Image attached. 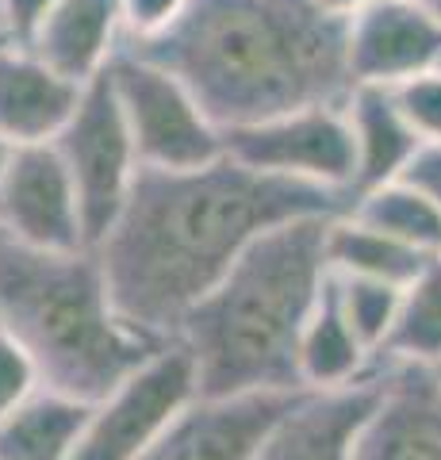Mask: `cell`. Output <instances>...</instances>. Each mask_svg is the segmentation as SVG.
I'll return each mask as SVG.
<instances>
[{
  "mask_svg": "<svg viewBox=\"0 0 441 460\" xmlns=\"http://www.w3.org/2000/svg\"><path fill=\"white\" fill-rule=\"evenodd\" d=\"M346 196L304 181H284L219 157L200 169H138L131 196L101 253L111 299L127 323L173 341L200 299L250 242L273 226L346 215Z\"/></svg>",
  "mask_w": 441,
  "mask_h": 460,
  "instance_id": "1",
  "label": "cell"
},
{
  "mask_svg": "<svg viewBox=\"0 0 441 460\" xmlns=\"http://www.w3.org/2000/svg\"><path fill=\"white\" fill-rule=\"evenodd\" d=\"M123 47L189 89L219 131L346 104V16L319 0H189L150 39Z\"/></svg>",
  "mask_w": 441,
  "mask_h": 460,
  "instance_id": "2",
  "label": "cell"
},
{
  "mask_svg": "<svg viewBox=\"0 0 441 460\" xmlns=\"http://www.w3.org/2000/svg\"><path fill=\"white\" fill-rule=\"evenodd\" d=\"M338 215L273 226L226 269L177 330L204 399L307 392L300 338L331 277L326 230Z\"/></svg>",
  "mask_w": 441,
  "mask_h": 460,
  "instance_id": "3",
  "label": "cell"
},
{
  "mask_svg": "<svg viewBox=\"0 0 441 460\" xmlns=\"http://www.w3.org/2000/svg\"><path fill=\"white\" fill-rule=\"evenodd\" d=\"M0 330L31 357L39 384L101 402L169 341L123 319L101 253L39 250L0 234Z\"/></svg>",
  "mask_w": 441,
  "mask_h": 460,
  "instance_id": "4",
  "label": "cell"
},
{
  "mask_svg": "<svg viewBox=\"0 0 441 460\" xmlns=\"http://www.w3.org/2000/svg\"><path fill=\"white\" fill-rule=\"evenodd\" d=\"M108 77L123 108L127 131L135 138L138 165L200 169L226 154L223 131L211 123L200 100L162 66L119 47L108 62Z\"/></svg>",
  "mask_w": 441,
  "mask_h": 460,
  "instance_id": "5",
  "label": "cell"
},
{
  "mask_svg": "<svg viewBox=\"0 0 441 460\" xmlns=\"http://www.w3.org/2000/svg\"><path fill=\"white\" fill-rule=\"evenodd\" d=\"M54 150L62 154L69 181L77 189L84 242L101 246L104 234L116 226L127 196H131V184L142 169L108 69L84 84L81 104L69 115L62 135L54 138Z\"/></svg>",
  "mask_w": 441,
  "mask_h": 460,
  "instance_id": "6",
  "label": "cell"
},
{
  "mask_svg": "<svg viewBox=\"0 0 441 460\" xmlns=\"http://www.w3.org/2000/svg\"><path fill=\"white\" fill-rule=\"evenodd\" d=\"M196 395L200 387L189 349L181 341L162 345L135 376L93 402L69 460H138Z\"/></svg>",
  "mask_w": 441,
  "mask_h": 460,
  "instance_id": "7",
  "label": "cell"
},
{
  "mask_svg": "<svg viewBox=\"0 0 441 460\" xmlns=\"http://www.w3.org/2000/svg\"><path fill=\"white\" fill-rule=\"evenodd\" d=\"M223 146L226 157L246 169L349 196L357 157H353V131L341 104L304 108L265 123L234 127V131H223Z\"/></svg>",
  "mask_w": 441,
  "mask_h": 460,
  "instance_id": "8",
  "label": "cell"
},
{
  "mask_svg": "<svg viewBox=\"0 0 441 460\" xmlns=\"http://www.w3.org/2000/svg\"><path fill=\"white\" fill-rule=\"evenodd\" d=\"M0 234L39 250L89 246L77 189L54 142L12 146L4 177H0Z\"/></svg>",
  "mask_w": 441,
  "mask_h": 460,
  "instance_id": "9",
  "label": "cell"
},
{
  "mask_svg": "<svg viewBox=\"0 0 441 460\" xmlns=\"http://www.w3.org/2000/svg\"><path fill=\"white\" fill-rule=\"evenodd\" d=\"M304 392H258L231 399L196 395L138 460H258L288 407Z\"/></svg>",
  "mask_w": 441,
  "mask_h": 460,
  "instance_id": "10",
  "label": "cell"
},
{
  "mask_svg": "<svg viewBox=\"0 0 441 460\" xmlns=\"http://www.w3.org/2000/svg\"><path fill=\"white\" fill-rule=\"evenodd\" d=\"M346 66L357 84H403L441 69V23L419 0H380L346 16Z\"/></svg>",
  "mask_w": 441,
  "mask_h": 460,
  "instance_id": "11",
  "label": "cell"
},
{
  "mask_svg": "<svg viewBox=\"0 0 441 460\" xmlns=\"http://www.w3.org/2000/svg\"><path fill=\"white\" fill-rule=\"evenodd\" d=\"M380 399L365 419L353 460H441V380L434 368H373Z\"/></svg>",
  "mask_w": 441,
  "mask_h": 460,
  "instance_id": "12",
  "label": "cell"
},
{
  "mask_svg": "<svg viewBox=\"0 0 441 460\" xmlns=\"http://www.w3.org/2000/svg\"><path fill=\"white\" fill-rule=\"evenodd\" d=\"M380 399V376L373 372L361 384L331 387V392H304L288 414L269 429L258 460H353L365 419Z\"/></svg>",
  "mask_w": 441,
  "mask_h": 460,
  "instance_id": "13",
  "label": "cell"
},
{
  "mask_svg": "<svg viewBox=\"0 0 441 460\" xmlns=\"http://www.w3.org/2000/svg\"><path fill=\"white\" fill-rule=\"evenodd\" d=\"M84 84L62 77L20 42H0V142H54L81 104Z\"/></svg>",
  "mask_w": 441,
  "mask_h": 460,
  "instance_id": "14",
  "label": "cell"
},
{
  "mask_svg": "<svg viewBox=\"0 0 441 460\" xmlns=\"http://www.w3.org/2000/svg\"><path fill=\"white\" fill-rule=\"evenodd\" d=\"M23 47L62 77L89 84L123 47V8L119 0H54Z\"/></svg>",
  "mask_w": 441,
  "mask_h": 460,
  "instance_id": "15",
  "label": "cell"
},
{
  "mask_svg": "<svg viewBox=\"0 0 441 460\" xmlns=\"http://www.w3.org/2000/svg\"><path fill=\"white\" fill-rule=\"evenodd\" d=\"M341 108H346L353 131V157H357L353 162V184L346 196L353 204L357 196L380 189V184L400 181L407 165L415 162V154L422 150V138L407 123L400 104H395L392 89H384V84H357Z\"/></svg>",
  "mask_w": 441,
  "mask_h": 460,
  "instance_id": "16",
  "label": "cell"
},
{
  "mask_svg": "<svg viewBox=\"0 0 441 460\" xmlns=\"http://www.w3.org/2000/svg\"><path fill=\"white\" fill-rule=\"evenodd\" d=\"M368 376H373V353L349 326L334 280L326 277L322 296L300 338V380L307 392H331V387H349Z\"/></svg>",
  "mask_w": 441,
  "mask_h": 460,
  "instance_id": "17",
  "label": "cell"
},
{
  "mask_svg": "<svg viewBox=\"0 0 441 460\" xmlns=\"http://www.w3.org/2000/svg\"><path fill=\"white\" fill-rule=\"evenodd\" d=\"M93 402L35 387L0 419V460H69Z\"/></svg>",
  "mask_w": 441,
  "mask_h": 460,
  "instance_id": "18",
  "label": "cell"
},
{
  "mask_svg": "<svg viewBox=\"0 0 441 460\" xmlns=\"http://www.w3.org/2000/svg\"><path fill=\"white\" fill-rule=\"evenodd\" d=\"M326 261H331V272H338V277H365V280L407 288L441 257L403 246L400 238L380 234V230L357 223L353 215H338V219H331V230H326Z\"/></svg>",
  "mask_w": 441,
  "mask_h": 460,
  "instance_id": "19",
  "label": "cell"
},
{
  "mask_svg": "<svg viewBox=\"0 0 441 460\" xmlns=\"http://www.w3.org/2000/svg\"><path fill=\"white\" fill-rule=\"evenodd\" d=\"M441 361V261H434L419 280H410L400 296V311L373 353V368L422 365L434 368Z\"/></svg>",
  "mask_w": 441,
  "mask_h": 460,
  "instance_id": "20",
  "label": "cell"
},
{
  "mask_svg": "<svg viewBox=\"0 0 441 460\" xmlns=\"http://www.w3.org/2000/svg\"><path fill=\"white\" fill-rule=\"evenodd\" d=\"M346 215L380 230V234L400 238L403 246H415L430 257H441V208L403 177L357 196Z\"/></svg>",
  "mask_w": 441,
  "mask_h": 460,
  "instance_id": "21",
  "label": "cell"
},
{
  "mask_svg": "<svg viewBox=\"0 0 441 460\" xmlns=\"http://www.w3.org/2000/svg\"><path fill=\"white\" fill-rule=\"evenodd\" d=\"M331 280H334L338 304L346 311L349 326L357 330V338L368 345V353H376L395 323L403 288L384 284V280H365V277H338V272H331Z\"/></svg>",
  "mask_w": 441,
  "mask_h": 460,
  "instance_id": "22",
  "label": "cell"
},
{
  "mask_svg": "<svg viewBox=\"0 0 441 460\" xmlns=\"http://www.w3.org/2000/svg\"><path fill=\"white\" fill-rule=\"evenodd\" d=\"M392 96L407 115V123L415 127V135L422 138V146L441 142V69L419 74L403 84H392Z\"/></svg>",
  "mask_w": 441,
  "mask_h": 460,
  "instance_id": "23",
  "label": "cell"
},
{
  "mask_svg": "<svg viewBox=\"0 0 441 460\" xmlns=\"http://www.w3.org/2000/svg\"><path fill=\"white\" fill-rule=\"evenodd\" d=\"M35 387H39V372L31 365V357L20 349L8 330H0V419L31 395Z\"/></svg>",
  "mask_w": 441,
  "mask_h": 460,
  "instance_id": "24",
  "label": "cell"
},
{
  "mask_svg": "<svg viewBox=\"0 0 441 460\" xmlns=\"http://www.w3.org/2000/svg\"><path fill=\"white\" fill-rule=\"evenodd\" d=\"M189 0H119L123 39H150L173 23Z\"/></svg>",
  "mask_w": 441,
  "mask_h": 460,
  "instance_id": "25",
  "label": "cell"
},
{
  "mask_svg": "<svg viewBox=\"0 0 441 460\" xmlns=\"http://www.w3.org/2000/svg\"><path fill=\"white\" fill-rule=\"evenodd\" d=\"M50 8H54V0H0V31L23 47Z\"/></svg>",
  "mask_w": 441,
  "mask_h": 460,
  "instance_id": "26",
  "label": "cell"
},
{
  "mask_svg": "<svg viewBox=\"0 0 441 460\" xmlns=\"http://www.w3.org/2000/svg\"><path fill=\"white\" fill-rule=\"evenodd\" d=\"M403 181H410L415 189H422L441 208V142H430V146H422L415 154V162L407 165Z\"/></svg>",
  "mask_w": 441,
  "mask_h": 460,
  "instance_id": "27",
  "label": "cell"
},
{
  "mask_svg": "<svg viewBox=\"0 0 441 460\" xmlns=\"http://www.w3.org/2000/svg\"><path fill=\"white\" fill-rule=\"evenodd\" d=\"M326 12H334V16H353V12H361L368 4H380V0H319Z\"/></svg>",
  "mask_w": 441,
  "mask_h": 460,
  "instance_id": "28",
  "label": "cell"
},
{
  "mask_svg": "<svg viewBox=\"0 0 441 460\" xmlns=\"http://www.w3.org/2000/svg\"><path fill=\"white\" fill-rule=\"evenodd\" d=\"M419 4H422V8L430 12V16H434V20L441 23V0H419Z\"/></svg>",
  "mask_w": 441,
  "mask_h": 460,
  "instance_id": "29",
  "label": "cell"
},
{
  "mask_svg": "<svg viewBox=\"0 0 441 460\" xmlns=\"http://www.w3.org/2000/svg\"><path fill=\"white\" fill-rule=\"evenodd\" d=\"M8 157H12V146H8V142H0V177H4V165H8Z\"/></svg>",
  "mask_w": 441,
  "mask_h": 460,
  "instance_id": "30",
  "label": "cell"
},
{
  "mask_svg": "<svg viewBox=\"0 0 441 460\" xmlns=\"http://www.w3.org/2000/svg\"><path fill=\"white\" fill-rule=\"evenodd\" d=\"M434 376H437V380H441V361H437V365H434Z\"/></svg>",
  "mask_w": 441,
  "mask_h": 460,
  "instance_id": "31",
  "label": "cell"
},
{
  "mask_svg": "<svg viewBox=\"0 0 441 460\" xmlns=\"http://www.w3.org/2000/svg\"><path fill=\"white\" fill-rule=\"evenodd\" d=\"M0 42H8V35H0Z\"/></svg>",
  "mask_w": 441,
  "mask_h": 460,
  "instance_id": "32",
  "label": "cell"
},
{
  "mask_svg": "<svg viewBox=\"0 0 441 460\" xmlns=\"http://www.w3.org/2000/svg\"><path fill=\"white\" fill-rule=\"evenodd\" d=\"M0 35H4V31H0Z\"/></svg>",
  "mask_w": 441,
  "mask_h": 460,
  "instance_id": "33",
  "label": "cell"
}]
</instances>
